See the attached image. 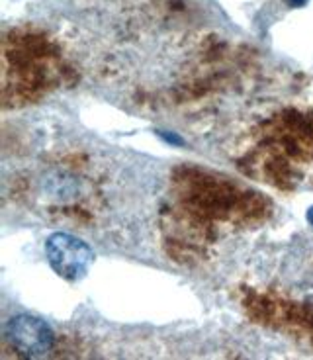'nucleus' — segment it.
Segmentation results:
<instances>
[{
  "label": "nucleus",
  "instance_id": "nucleus-1",
  "mask_svg": "<svg viewBox=\"0 0 313 360\" xmlns=\"http://www.w3.org/2000/svg\"><path fill=\"white\" fill-rule=\"evenodd\" d=\"M51 269L65 280H81L94 262V252L82 239L69 233H53L45 243Z\"/></svg>",
  "mask_w": 313,
  "mask_h": 360
},
{
  "label": "nucleus",
  "instance_id": "nucleus-2",
  "mask_svg": "<svg viewBox=\"0 0 313 360\" xmlns=\"http://www.w3.org/2000/svg\"><path fill=\"white\" fill-rule=\"evenodd\" d=\"M6 341L22 356H44L53 347L51 327L36 315H16L4 327Z\"/></svg>",
  "mask_w": 313,
  "mask_h": 360
},
{
  "label": "nucleus",
  "instance_id": "nucleus-3",
  "mask_svg": "<svg viewBox=\"0 0 313 360\" xmlns=\"http://www.w3.org/2000/svg\"><path fill=\"white\" fill-rule=\"evenodd\" d=\"M307 0H288V4H292V6H304Z\"/></svg>",
  "mask_w": 313,
  "mask_h": 360
},
{
  "label": "nucleus",
  "instance_id": "nucleus-4",
  "mask_svg": "<svg viewBox=\"0 0 313 360\" xmlns=\"http://www.w3.org/2000/svg\"><path fill=\"white\" fill-rule=\"evenodd\" d=\"M307 221L313 225V207H309V212H307Z\"/></svg>",
  "mask_w": 313,
  "mask_h": 360
}]
</instances>
